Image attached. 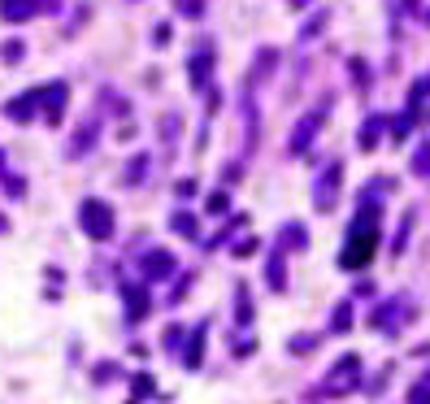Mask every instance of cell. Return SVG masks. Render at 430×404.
<instances>
[{
    "instance_id": "obj_1",
    "label": "cell",
    "mask_w": 430,
    "mask_h": 404,
    "mask_svg": "<svg viewBox=\"0 0 430 404\" xmlns=\"http://www.w3.org/2000/svg\"><path fill=\"white\" fill-rule=\"evenodd\" d=\"M83 222H87V235H96V239H109L113 235V213L105 209V205H83Z\"/></svg>"
}]
</instances>
